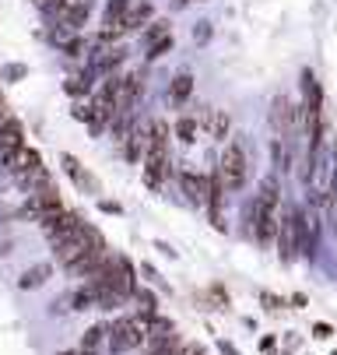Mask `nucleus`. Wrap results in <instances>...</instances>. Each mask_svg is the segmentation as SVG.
Returning a JSON list of instances; mask_svg holds the SVG:
<instances>
[{"label":"nucleus","mask_w":337,"mask_h":355,"mask_svg":"<svg viewBox=\"0 0 337 355\" xmlns=\"http://www.w3.org/2000/svg\"><path fill=\"white\" fill-rule=\"evenodd\" d=\"M91 250H106V239H102V232L95 229V225L81 222L78 232H71L67 239H60V243L53 246V257H57V264L71 268V264H78L84 253H91Z\"/></svg>","instance_id":"f257e3e1"},{"label":"nucleus","mask_w":337,"mask_h":355,"mask_svg":"<svg viewBox=\"0 0 337 355\" xmlns=\"http://www.w3.org/2000/svg\"><path fill=\"white\" fill-rule=\"evenodd\" d=\"M215 173L221 176L225 190H243V183H246V151L239 148L235 141L225 144V151H221V159H218V169H215Z\"/></svg>","instance_id":"f03ea898"},{"label":"nucleus","mask_w":337,"mask_h":355,"mask_svg":"<svg viewBox=\"0 0 337 355\" xmlns=\"http://www.w3.org/2000/svg\"><path fill=\"white\" fill-rule=\"evenodd\" d=\"M39 225H42V232H46V236H50V243L57 246L60 239H67L71 232H78L81 218H78L74 211L60 208V211H50V215H46V218H39Z\"/></svg>","instance_id":"7ed1b4c3"},{"label":"nucleus","mask_w":337,"mask_h":355,"mask_svg":"<svg viewBox=\"0 0 337 355\" xmlns=\"http://www.w3.org/2000/svg\"><path fill=\"white\" fill-rule=\"evenodd\" d=\"M18 148H25V127H21V120L8 116L0 123V166H8V159Z\"/></svg>","instance_id":"20e7f679"},{"label":"nucleus","mask_w":337,"mask_h":355,"mask_svg":"<svg viewBox=\"0 0 337 355\" xmlns=\"http://www.w3.org/2000/svg\"><path fill=\"white\" fill-rule=\"evenodd\" d=\"M152 21H155V4H148V0H137V4H130V11L123 15L120 28H123V35H127V32H140L144 25H152Z\"/></svg>","instance_id":"39448f33"},{"label":"nucleus","mask_w":337,"mask_h":355,"mask_svg":"<svg viewBox=\"0 0 337 355\" xmlns=\"http://www.w3.org/2000/svg\"><path fill=\"white\" fill-rule=\"evenodd\" d=\"M60 166H64V173L74 180L78 190H84V193H99V180H95V176H91L74 155H60Z\"/></svg>","instance_id":"423d86ee"},{"label":"nucleus","mask_w":337,"mask_h":355,"mask_svg":"<svg viewBox=\"0 0 337 355\" xmlns=\"http://www.w3.org/2000/svg\"><path fill=\"white\" fill-rule=\"evenodd\" d=\"M88 15H91V0H67L64 11H60L57 18H60V25H64V28L78 32V28L88 21Z\"/></svg>","instance_id":"0eeeda50"},{"label":"nucleus","mask_w":337,"mask_h":355,"mask_svg":"<svg viewBox=\"0 0 337 355\" xmlns=\"http://www.w3.org/2000/svg\"><path fill=\"white\" fill-rule=\"evenodd\" d=\"M35 166H42V155H39L35 148H28V144H25V148H18L15 155L8 159V166H4V169L18 180V176H25V173H28V169H35Z\"/></svg>","instance_id":"6e6552de"},{"label":"nucleus","mask_w":337,"mask_h":355,"mask_svg":"<svg viewBox=\"0 0 337 355\" xmlns=\"http://www.w3.org/2000/svg\"><path fill=\"white\" fill-rule=\"evenodd\" d=\"M302 110L306 113H323V88L313 78V71H302Z\"/></svg>","instance_id":"1a4fd4ad"},{"label":"nucleus","mask_w":337,"mask_h":355,"mask_svg":"<svg viewBox=\"0 0 337 355\" xmlns=\"http://www.w3.org/2000/svg\"><path fill=\"white\" fill-rule=\"evenodd\" d=\"M190 95H194V74H190V71H179V74L169 81V106L179 110Z\"/></svg>","instance_id":"9d476101"},{"label":"nucleus","mask_w":337,"mask_h":355,"mask_svg":"<svg viewBox=\"0 0 337 355\" xmlns=\"http://www.w3.org/2000/svg\"><path fill=\"white\" fill-rule=\"evenodd\" d=\"M18 187L32 197V193H39V190H50V187H53V176H50V169H46V166H35V169H28L25 176H18Z\"/></svg>","instance_id":"9b49d317"},{"label":"nucleus","mask_w":337,"mask_h":355,"mask_svg":"<svg viewBox=\"0 0 337 355\" xmlns=\"http://www.w3.org/2000/svg\"><path fill=\"white\" fill-rule=\"evenodd\" d=\"M201 123L211 130V137L215 141H228V130H232V116L225 113V110H208L204 116H201Z\"/></svg>","instance_id":"f8f14e48"},{"label":"nucleus","mask_w":337,"mask_h":355,"mask_svg":"<svg viewBox=\"0 0 337 355\" xmlns=\"http://www.w3.org/2000/svg\"><path fill=\"white\" fill-rule=\"evenodd\" d=\"M144 151H148V130H144V127H134V130L127 134L123 155H127V162L134 166V162H140V159H144Z\"/></svg>","instance_id":"ddd939ff"},{"label":"nucleus","mask_w":337,"mask_h":355,"mask_svg":"<svg viewBox=\"0 0 337 355\" xmlns=\"http://www.w3.org/2000/svg\"><path fill=\"white\" fill-rule=\"evenodd\" d=\"M201 187H204V205H208V208H221V205H225V183H221L218 173L201 176Z\"/></svg>","instance_id":"4468645a"},{"label":"nucleus","mask_w":337,"mask_h":355,"mask_svg":"<svg viewBox=\"0 0 337 355\" xmlns=\"http://www.w3.org/2000/svg\"><path fill=\"white\" fill-rule=\"evenodd\" d=\"M277 257H281V264H292V261H295L292 225H288V218H284V215H281V222H277Z\"/></svg>","instance_id":"2eb2a0df"},{"label":"nucleus","mask_w":337,"mask_h":355,"mask_svg":"<svg viewBox=\"0 0 337 355\" xmlns=\"http://www.w3.org/2000/svg\"><path fill=\"white\" fill-rule=\"evenodd\" d=\"M50 275H53V268L50 264H35V268H28L21 278H18V288H39V285H46V282H50Z\"/></svg>","instance_id":"dca6fc26"},{"label":"nucleus","mask_w":337,"mask_h":355,"mask_svg":"<svg viewBox=\"0 0 337 355\" xmlns=\"http://www.w3.org/2000/svg\"><path fill=\"white\" fill-rule=\"evenodd\" d=\"M179 187H183L190 205H204V187H201V176L197 173H179Z\"/></svg>","instance_id":"f3484780"},{"label":"nucleus","mask_w":337,"mask_h":355,"mask_svg":"<svg viewBox=\"0 0 337 355\" xmlns=\"http://www.w3.org/2000/svg\"><path fill=\"white\" fill-rule=\"evenodd\" d=\"M130 4H134V0H109V4H106V15H102V25H106V28L123 32V28H120V21H123V15L130 11Z\"/></svg>","instance_id":"a211bd4d"},{"label":"nucleus","mask_w":337,"mask_h":355,"mask_svg":"<svg viewBox=\"0 0 337 355\" xmlns=\"http://www.w3.org/2000/svg\"><path fill=\"white\" fill-rule=\"evenodd\" d=\"M271 162H274V169L277 173H288L292 169V159H288V141H281V137H271Z\"/></svg>","instance_id":"6ab92c4d"},{"label":"nucleus","mask_w":337,"mask_h":355,"mask_svg":"<svg viewBox=\"0 0 337 355\" xmlns=\"http://www.w3.org/2000/svg\"><path fill=\"white\" fill-rule=\"evenodd\" d=\"M169 123L165 120H155L152 127H148V148H155V151H169Z\"/></svg>","instance_id":"aec40b11"},{"label":"nucleus","mask_w":337,"mask_h":355,"mask_svg":"<svg viewBox=\"0 0 337 355\" xmlns=\"http://www.w3.org/2000/svg\"><path fill=\"white\" fill-rule=\"evenodd\" d=\"M127 324H130V320H116L113 327H106V334H109V352H113V355H120V352L130 348V345H127Z\"/></svg>","instance_id":"412c9836"},{"label":"nucleus","mask_w":337,"mask_h":355,"mask_svg":"<svg viewBox=\"0 0 337 355\" xmlns=\"http://www.w3.org/2000/svg\"><path fill=\"white\" fill-rule=\"evenodd\" d=\"M91 78H95L91 71L74 74V78H67V81H64V92H67V95H74V98H81V95H88V92H91Z\"/></svg>","instance_id":"4be33fe9"},{"label":"nucleus","mask_w":337,"mask_h":355,"mask_svg":"<svg viewBox=\"0 0 337 355\" xmlns=\"http://www.w3.org/2000/svg\"><path fill=\"white\" fill-rule=\"evenodd\" d=\"M267 208H277V200H281V187H277V180L274 176H264V183H260V193H257Z\"/></svg>","instance_id":"5701e85b"},{"label":"nucleus","mask_w":337,"mask_h":355,"mask_svg":"<svg viewBox=\"0 0 337 355\" xmlns=\"http://www.w3.org/2000/svg\"><path fill=\"white\" fill-rule=\"evenodd\" d=\"M106 341V327L102 324H91L81 338V352H99V345Z\"/></svg>","instance_id":"b1692460"},{"label":"nucleus","mask_w":337,"mask_h":355,"mask_svg":"<svg viewBox=\"0 0 337 355\" xmlns=\"http://www.w3.org/2000/svg\"><path fill=\"white\" fill-rule=\"evenodd\" d=\"M172 134H176L183 144H194V141H197V137H194V134H197V120H194V116H183V120L172 127Z\"/></svg>","instance_id":"393cba45"},{"label":"nucleus","mask_w":337,"mask_h":355,"mask_svg":"<svg viewBox=\"0 0 337 355\" xmlns=\"http://www.w3.org/2000/svg\"><path fill=\"white\" fill-rule=\"evenodd\" d=\"M169 25H172V21H165V18H158V21H152L148 28H144V42H148V46H152V42H158V39H165V35H172V32H169Z\"/></svg>","instance_id":"a878e982"},{"label":"nucleus","mask_w":337,"mask_h":355,"mask_svg":"<svg viewBox=\"0 0 337 355\" xmlns=\"http://www.w3.org/2000/svg\"><path fill=\"white\" fill-rule=\"evenodd\" d=\"M67 302H71L74 310H91V306H95V299H91V292H88V288L71 292V295H67Z\"/></svg>","instance_id":"bb28decb"},{"label":"nucleus","mask_w":337,"mask_h":355,"mask_svg":"<svg viewBox=\"0 0 337 355\" xmlns=\"http://www.w3.org/2000/svg\"><path fill=\"white\" fill-rule=\"evenodd\" d=\"M169 49H172V35H165V39H158V42L148 46V60H162Z\"/></svg>","instance_id":"cd10ccee"},{"label":"nucleus","mask_w":337,"mask_h":355,"mask_svg":"<svg viewBox=\"0 0 337 355\" xmlns=\"http://www.w3.org/2000/svg\"><path fill=\"white\" fill-rule=\"evenodd\" d=\"M74 35H78V32H71V28H64V25H57V28H53V32H50V42H53V46H60V49H64V46H67V42H71V39H74Z\"/></svg>","instance_id":"c85d7f7f"},{"label":"nucleus","mask_w":337,"mask_h":355,"mask_svg":"<svg viewBox=\"0 0 337 355\" xmlns=\"http://www.w3.org/2000/svg\"><path fill=\"white\" fill-rule=\"evenodd\" d=\"M140 275H144V278H148V282H152V285H158V288H162V292H169V285H165V282H162V275H158V271H155V268H152V264H140Z\"/></svg>","instance_id":"c756f323"},{"label":"nucleus","mask_w":337,"mask_h":355,"mask_svg":"<svg viewBox=\"0 0 337 355\" xmlns=\"http://www.w3.org/2000/svg\"><path fill=\"white\" fill-rule=\"evenodd\" d=\"M88 46H91V42H84V39H78V35H74V39H71V42L64 46V53H67V57H81Z\"/></svg>","instance_id":"7c9ffc66"},{"label":"nucleus","mask_w":337,"mask_h":355,"mask_svg":"<svg viewBox=\"0 0 337 355\" xmlns=\"http://www.w3.org/2000/svg\"><path fill=\"white\" fill-rule=\"evenodd\" d=\"M208 39H211V21H197V25H194V42L204 46Z\"/></svg>","instance_id":"2f4dec72"},{"label":"nucleus","mask_w":337,"mask_h":355,"mask_svg":"<svg viewBox=\"0 0 337 355\" xmlns=\"http://www.w3.org/2000/svg\"><path fill=\"white\" fill-rule=\"evenodd\" d=\"M71 116H74V120H81V123H91L95 110H91V106H84V103H78V106L71 110Z\"/></svg>","instance_id":"473e14b6"},{"label":"nucleus","mask_w":337,"mask_h":355,"mask_svg":"<svg viewBox=\"0 0 337 355\" xmlns=\"http://www.w3.org/2000/svg\"><path fill=\"white\" fill-rule=\"evenodd\" d=\"M208 218H211V225L218 229V232H225L228 225H225V215H221V208H208Z\"/></svg>","instance_id":"72a5a7b5"},{"label":"nucleus","mask_w":337,"mask_h":355,"mask_svg":"<svg viewBox=\"0 0 337 355\" xmlns=\"http://www.w3.org/2000/svg\"><path fill=\"white\" fill-rule=\"evenodd\" d=\"M313 338H320V341H327V338H334V327L320 320V324H313Z\"/></svg>","instance_id":"f704fd0d"},{"label":"nucleus","mask_w":337,"mask_h":355,"mask_svg":"<svg viewBox=\"0 0 337 355\" xmlns=\"http://www.w3.org/2000/svg\"><path fill=\"white\" fill-rule=\"evenodd\" d=\"M260 299H264V306H271V310H284V299H277L274 292H264Z\"/></svg>","instance_id":"c9c22d12"},{"label":"nucleus","mask_w":337,"mask_h":355,"mask_svg":"<svg viewBox=\"0 0 337 355\" xmlns=\"http://www.w3.org/2000/svg\"><path fill=\"white\" fill-rule=\"evenodd\" d=\"M4 78L8 81H18V78H25V67L21 64H11V67H4Z\"/></svg>","instance_id":"e433bc0d"},{"label":"nucleus","mask_w":337,"mask_h":355,"mask_svg":"<svg viewBox=\"0 0 337 355\" xmlns=\"http://www.w3.org/2000/svg\"><path fill=\"white\" fill-rule=\"evenodd\" d=\"M99 208H102V211H109V215H123V208L116 205V200H99Z\"/></svg>","instance_id":"4c0bfd02"},{"label":"nucleus","mask_w":337,"mask_h":355,"mask_svg":"<svg viewBox=\"0 0 337 355\" xmlns=\"http://www.w3.org/2000/svg\"><path fill=\"white\" fill-rule=\"evenodd\" d=\"M218 352H221V355H239V348H235L232 341H225V338H218Z\"/></svg>","instance_id":"58836bf2"},{"label":"nucleus","mask_w":337,"mask_h":355,"mask_svg":"<svg viewBox=\"0 0 337 355\" xmlns=\"http://www.w3.org/2000/svg\"><path fill=\"white\" fill-rule=\"evenodd\" d=\"M306 302H309V299H306V292H295L292 299H288V306H295V310H302Z\"/></svg>","instance_id":"ea45409f"},{"label":"nucleus","mask_w":337,"mask_h":355,"mask_svg":"<svg viewBox=\"0 0 337 355\" xmlns=\"http://www.w3.org/2000/svg\"><path fill=\"white\" fill-rule=\"evenodd\" d=\"M144 187H148V190H158V187H162V183H158V180H155V176H148V173H144Z\"/></svg>","instance_id":"a19ab883"},{"label":"nucleus","mask_w":337,"mask_h":355,"mask_svg":"<svg viewBox=\"0 0 337 355\" xmlns=\"http://www.w3.org/2000/svg\"><path fill=\"white\" fill-rule=\"evenodd\" d=\"M155 250H162V253H165V257H176V250H172L169 243H155Z\"/></svg>","instance_id":"79ce46f5"},{"label":"nucleus","mask_w":337,"mask_h":355,"mask_svg":"<svg viewBox=\"0 0 337 355\" xmlns=\"http://www.w3.org/2000/svg\"><path fill=\"white\" fill-rule=\"evenodd\" d=\"M271 348H274V338H271V334H267V338H260V352H271Z\"/></svg>","instance_id":"37998d69"},{"label":"nucleus","mask_w":337,"mask_h":355,"mask_svg":"<svg viewBox=\"0 0 337 355\" xmlns=\"http://www.w3.org/2000/svg\"><path fill=\"white\" fill-rule=\"evenodd\" d=\"M172 4H176V8H186V4H190V0H172Z\"/></svg>","instance_id":"c03bdc74"},{"label":"nucleus","mask_w":337,"mask_h":355,"mask_svg":"<svg viewBox=\"0 0 337 355\" xmlns=\"http://www.w3.org/2000/svg\"><path fill=\"white\" fill-rule=\"evenodd\" d=\"M60 355H78V352H60Z\"/></svg>","instance_id":"a18cd8bd"},{"label":"nucleus","mask_w":337,"mask_h":355,"mask_svg":"<svg viewBox=\"0 0 337 355\" xmlns=\"http://www.w3.org/2000/svg\"><path fill=\"white\" fill-rule=\"evenodd\" d=\"M334 355H337V352H334Z\"/></svg>","instance_id":"49530a36"}]
</instances>
